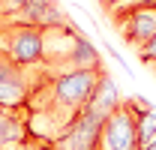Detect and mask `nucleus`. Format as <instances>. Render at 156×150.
Returning <instances> with one entry per match:
<instances>
[{"instance_id": "obj_10", "label": "nucleus", "mask_w": 156, "mask_h": 150, "mask_svg": "<svg viewBox=\"0 0 156 150\" xmlns=\"http://www.w3.org/2000/svg\"><path fill=\"white\" fill-rule=\"evenodd\" d=\"M51 6V0H24V6H21V12L15 15V18L9 21H21V24H36L39 27V18H42V12ZM3 18V15H0Z\"/></svg>"}, {"instance_id": "obj_8", "label": "nucleus", "mask_w": 156, "mask_h": 150, "mask_svg": "<svg viewBox=\"0 0 156 150\" xmlns=\"http://www.w3.org/2000/svg\"><path fill=\"white\" fill-rule=\"evenodd\" d=\"M120 90H117V84H114V78L108 72H102L99 75V81H96V87H93V96H90V102H87V108L90 111H96L99 117H108L111 111H117L120 108Z\"/></svg>"}, {"instance_id": "obj_13", "label": "nucleus", "mask_w": 156, "mask_h": 150, "mask_svg": "<svg viewBox=\"0 0 156 150\" xmlns=\"http://www.w3.org/2000/svg\"><path fill=\"white\" fill-rule=\"evenodd\" d=\"M138 57L144 60V63H156V36L144 45V48H138Z\"/></svg>"}, {"instance_id": "obj_5", "label": "nucleus", "mask_w": 156, "mask_h": 150, "mask_svg": "<svg viewBox=\"0 0 156 150\" xmlns=\"http://www.w3.org/2000/svg\"><path fill=\"white\" fill-rule=\"evenodd\" d=\"M102 123H105V117L84 108L75 123L63 132L57 141H51V150H96L99 135H102Z\"/></svg>"}, {"instance_id": "obj_1", "label": "nucleus", "mask_w": 156, "mask_h": 150, "mask_svg": "<svg viewBox=\"0 0 156 150\" xmlns=\"http://www.w3.org/2000/svg\"><path fill=\"white\" fill-rule=\"evenodd\" d=\"M105 69H69V72H48L39 78V84L27 102V126L30 135L42 141H57L63 132L75 123L87 108L93 87Z\"/></svg>"}, {"instance_id": "obj_9", "label": "nucleus", "mask_w": 156, "mask_h": 150, "mask_svg": "<svg viewBox=\"0 0 156 150\" xmlns=\"http://www.w3.org/2000/svg\"><path fill=\"white\" fill-rule=\"evenodd\" d=\"M69 69H102V57H99V51L93 48L90 39H84V36L75 39V48L66 60L63 72H69Z\"/></svg>"}, {"instance_id": "obj_4", "label": "nucleus", "mask_w": 156, "mask_h": 150, "mask_svg": "<svg viewBox=\"0 0 156 150\" xmlns=\"http://www.w3.org/2000/svg\"><path fill=\"white\" fill-rule=\"evenodd\" d=\"M99 147L102 150H138V114L129 99H123L120 108L105 117Z\"/></svg>"}, {"instance_id": "obj_11", "label": "nucleus", "mask_w": 156, "mask_h": 150, "mask_svg": "<svg viewBox=\"0 0 156 150\" xmlns=\"http://www.w3.org/2000/svg\"><path fill=\"white\" fill-rule=\"evenodd\" d=\"M156 141V108L147 114H138V150Z\"/></svg>"}, {"instance_id": "obj_7", "label": "nucleus", "mask_w": 156, "mask_h": 150, "mask_svg": "<svg viewBox=\"0 0 156 150\" xmlns=\"http://www.w3.org/2000/svg\"><path fill=\"white\" fill-rule=\"evenodd\" d=\"M30 138V126H27V111H9L0 108V150H18L24 141Z\"/></svg>"}, {"instance_id": "obj_14", "label": "nucleus", "mask_w": 156, "mask_h": 150, "mask_svg": "<svg viewBox=\"0 0 156 150\" xmlns=\"http://www.w3.org/2000/svg\"><path fill=\"white\" fill-rule=\"evenodd\" d=\"M141 150H156V141H150V144H144Z\"/></svg>"}, {"instance_id": "obj_15", "label": "nucleus", "mask_w": 156, "mask_h": 150, "mask_svg": "<svg viewBox=\"0 0 156 150\" xmlns=\"http://www.w3.org/2000/svg\"><path fill=\"white\" fill-rule=\"evenodd\" d=\"M96 3H102V6H111V3H117V0H96Z\"/></svg>"}, {"instance_id": "obj_2", "label": "nucleus", "mask_w": 156, "mask_h": 150, "mask_svg": "<svg viewBox=\"0 0 156 150\" xmlns=\"http://www.w3.org/2000/svg\"><path fill=\"white\" fill-rule=\"evenodd\" d=\"M0 54H6L21 66H42V60H45L42 27L0 18Z\"/></svg>"}, {"instance_id": "obj_3", "label": "nucleus", "mask_w": 156, "mask_h": 150, "mask_svg": "<svg viewBox=\"0 0 156 150\" xmlns=\"http://www.w3.org/2000/svg\"><path fill=\"white\" fill-rule=\"evenodd\" d=\"M45 75V66H21L6 54H0V108L21 111L27 108L30 93Z\"/></svg>"}, {"instance_id": "obj_6", "label": "nucleus", "mask_w": 156, "mask_h": 150, "mask_svg": "<svg viewBox=\"0 0 156 150\" xmlns=\"http://www.w3.org/2000/svg\"><path fill=\"white\" fill-rule=\"evenodd\" d=\"M120 33H123V42L126 45L144 48L156 36V6H150V3L135 6L126 18L120 21Z\"/></svg>"}, {"instance_id": "obj_12", "label": "nucleus", "mask_w": 156, "mask_h": 150, "mask_svg": "<svg viewBox=\"0 0 156 150\" xmlns=\"http://www.w3.org/2000/svg\"><path fill=\"white\" fill-rule=\"evenodd\" d=\"M24 6V0H0V15L3 18H15Z\"/></svg>"}, {"instance_id": "obj_16", "label": "nucleus", "mask_w": 156, "mask_h": 150, "mask_svg": "<svg viewBox=\"0 0 156 150\" xmlns=\"http://www.w3.org/2000/svg\"><path fill=\"white\" fill-rule=\"evenodd\" d=\"M96 150H102V147H96Z\"/></svg>"}]
</instances>
